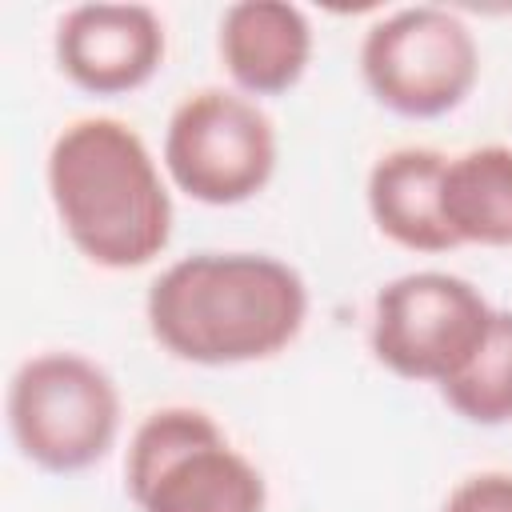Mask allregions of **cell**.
I'll return each mask as SVG.
<instances>
[{
    "mask_svg": "<svg viewBox=\"0 0 512 512\" xmlns=\"http://www.w3.org/2000/svg\"><path fill=\"white\" fill-rule=\"evenodd\" d=\"M144 320L152 340L184 364H260L304 332L308 284L268 252H192L152 280Z\"/></svg>",
    "mask_w": 512,
    "mask_h": 512,
    "instance_id": "6da1fadb",
    "label": "cell"
},
{
    "mask_svg": "<svg viewBox=\"0 0 512 512\" xmlns=\"http://www.w3.org/2000/svg\"><path fill=\"white\" fill-rule=\"evenodd\" d=\"M44 184L68 244L104 272L144 268L172 240L168 172L116 116L68 120L48 144Z\"/></svg>",
    "mask_w": 512,
    "mask_h": 512,
    "instance_id": "7a4b0ae2",
    "label": "cell"
},
{
    "mask_svg": "<svg viewBox=\"0 0 512 512\" xmlns=\"http://www.w3.org/2000/svg\"><path fill=\"white\" fill-rule=\"evenodd\" d=\"M124 492L140 512H264L260 468L224 428L188 404L148 412L124 456Z\"/></svg>",
    "mask_w": 512,
    "mask_h": 512,
    "instance_id": "3957f363",
    "label": "cell"
},
{
    "mask_svg": "<svg viewBox=\"0 0 512 512\" xmlns=\"http://www.w3.org/2000/svg\"><path fill=\"white\" fill-rule=\"evenodd\" d=\"M120 388L96 360L52 348L8 380V432L20 456L48 476L96 468L120 436Z\"/></svg>",
    "mask_w": 512,
    "mask_h": 512,
    "instance_id": "277c9868",
    "label": "cell"
},
{
    "mask_svg": "<svg viewBox=\"0 0 512 512\" xmlns=\"http://www.w3.org/2000/svg\"><path fill=\"white\" fill-rule=\"evenodd\" d=\"M276 156V124L252 96L236 88H196L168 116L160 164L168 184L188 200L232 208L268 188Z\"/></svg>",
    "mask_w": 512,
    "mask_h": 512,
    "instance_id": "5b68a950",
    "label": "cell"
},
{
    "mask_svg": "<svg viewBox=\"0 0 512 512\" xmlns=\"http://www.w3.org/2000/svg\"><path fill=\"white\" fill-rule=\"evenodd\" d=\"M360 80L380 108L404 120H436L472 96L480 44L452 8L408 4L364 32Z\"/></svg>",
    "mask_w": 512,
    "mask_h": 512,
    "instance_id": "8992f818",
    "label": "cell"
},
{
    "mask_svg": "<svg viewBox=\"0 0 512 512\" xmlns=\"http://www.w3.org/2000/svg\"><path fill=\"white\" fill-rule=\"evenodd\" d=\"M496 308L484 292L440 268L392 276L372 300V356L400 380L448 384L480 348Z\"/></svg>",
    "mask_w": 512,
    "mask_h": 512,
    "instance_id": "52a82bcc",
    "label": "cell"
},
{
    "mask_svg": "<svg viewBox=\"0 0 512 512\" xmlns=\"http://www.w3.org/2000/svg\"><path fill=\"white\" fill-rule=\"evenodd\" d=\"M168 52V32L148 4H76L56 20L52 56L68 84L88 96L144 88Z\"/></svg>",
    "mask_w": 512,
    "mask_h": 512,
    "instance_id": "ba28073f",
    "label": "cell"
},
{
    "mask_svg": "<svg viewBox=\"0 0 512 512\" xmlns=\"http://www.w3.org/2000/svg\"><path fill=\"white\" fill-rule=\"evenodd\" d=\"M312 24L304 8L288 0H240L224 8L216 28V52L236 92L284 96L292 92L312 64Z\"/></svg>",
    "mask_w": 512,
    "mask_h": 512,
    "instance_id": "9c48e42d",
    "label": "cell"
},
{
    "mask_svg": "<svg viewBox=\"0 0 512 512\" xmlns=\"http://www.w3.org/2000/svg\"><path fill=\"white\" fill-rule=\"evenodd\" d=\"M444 164L448 156L424 144H404V148L376 156V164L368 168L364 200L384 240L408 252H424V256H440L456 248L444 224V208H440Z\"/></svg>",
    "mask_w": 512,
    "mask_h": 512,
    "instance_id": "30bf717a",
    "label": "cell"
},
{
    "mask_svg": "<svg viewBox=\"0 0 512 512\" xmlns=\"http://www.w3.org/2000/svg\"><path fill=\"white\" fill-rule=\"evenodd\" d=\"M440 208L456 248H512V148L480 144L448 156Z\"/></svg>",
    "mask_w": 512,
    "mask_h": 512,
    "instance_id": "8fae6325",
    "label": "cell"
},
{
    "mask_svg": "<svg viewBox=\"0 0 512 512\" xmlns=\"http://www.w3.org/2000/svg\"><path fill=\"white\" fill-rule=\"evenodd\" d=\"M444 404L476 428H504L512 424V312L496 308L488 336L472 352V360L440 384Z\"/></svg>",
    "mask_w": 512,
    "mask_h": 512,
    "instance_id": "7c38bea8",
    "label": "cell"
},
{
    "mask_svg": "<svg viewBox=\"0 0 512 512\" xmlns=\"http://www.w3.org/2000/svg\"><path fill=\"white\" fill-rule=\"evenodd\" d=\"M440 512H512V472H476L460 480Z\"/></svg>",
    "mask_w": 512,
    "mask_h": 512,
    "instance_id": "4fadbf2b",
    "label": "cell"
}]
</instances>
